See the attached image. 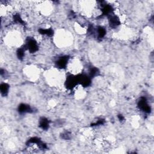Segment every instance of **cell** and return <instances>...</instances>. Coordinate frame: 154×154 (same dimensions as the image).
<instances>
[{"instance_id": "7", "label": "cell", "mask_w": 154, "mask_h": 154, "mask_svg": "<svg viewBox=\"0 0 154 154\" xmlns=\"http://www.w3.org/2000/svg\"><path fill=\"white\" fill-rule=\"evenodd\" d=\"M18 111L20 114H26L32 113L33 112V109L29 105L22 103L18 106Z\"/></svg>"}, {"instance_id": "17", "label": "cell", "mask_w": 154, "mask_h": 154, "mask_svg": "<svg viewBox=\"0 0 154 154\" xmlns=\"http://www.w3.org/2000/svg\"><path fill=\"white\" fill-rule=\"evenodd\" d=\"M118 119L120 122H122L125 120V117H123V116H122V115H118Z\"/></svg>"}, {"instance_id": "4", "label": "cell", "mask_w": 154, "mask_h": 154, "mask_svg": "<svg viewBox=\"0 0 154 154\" xmlns=\"http://www.w3.org/2000/svg\"><path fill=\"white\" fill-rule=\"evenodd\" d=\"M78 84H80L84 87H89L91 84V78L89 75L86 74H80L77 75Z\"/></svg>"}, {"instance_id": "15", "label": "cell", "mask_w": 154, "mask_h": 154, "mask_svg": "<svg viewBox=\"0 0 154 154\" xmlns=\"http://www.w3.org/2000/svg\"><path fill=\"white\" fill-rule=\"evenodd\" d=\"M105 121L104 119H100L99 120H97V122H95L94 123L92 124V126H99V125H103Z\"/></svg>"}, {"instance_id": "14", "label": "cell", "mask_w": 154, "mask_h": 154, "mask_svg": "<svg viewBox=\"0 0 154 154\" xmlns=\"http://www.w3.org/2000/svg\"><path fill=\"white\" fill-rule=\"evenodd\" d=\"M13 21L14 22H15L17 24H22L24 25L25 24V22L23 21V19L21 18V16L18 14H16L13 16Z\"/></svg>"}, {"instance_id": "2", "label": "cell", "mask_w": 154, "mask_h": 154, "mask_svg": "<svg viewBox=\"0 0 154 154\" xmlns=\"http://www.w3.org/2000/svg\"><path fill=\"white\" fill-rule=\"evenodd\" d=\"M138 107L144 113L149 114L151 111V108L145 97H141L138 101Z\"/></svg>"}, {"instance_id": "1", "label": "cell", "mask_w": 154, "mask_h": 154, "mask_svg": "<svg viewBox=\"0 0 154 154\" xmlns=\"http://www.w3.org/2000/svg\"><path fill=\"white\" fill-rule=\"evenodd\" d=\"M25 47L30 53H35L39 50V45L37 41L33 38H29L27 39Z\"/></svg>"}, {"instance_id": "10", "label": "cell", "mask_w": 154, "mask_h": 154, "mask_svg": "<svg viewBox=\"0 0 154 154\" xmlns=\"http://www.w3.org/2000/svg\"><path fill=\"white\" fill-rule=\"evenodd\" d=\"M0 90H1V93L2 95L4 96L7 95L9 90V85L5 82L1 83V86H0Z\"/></svg>"}, {"instance_id": "13", "label": "cell", "mask_w": 154, "mask_h": 154, "mask_svg": "<svg viewBox=\"0 0 154 154\" xmlns=\"http://www.w3.org/2000/svg\"><path fill=\"white\" fill-rule=\"evenodd\" d=\"M25 47L24 46V47H21L18 49L17 51H16V55H17V57L19 59V60H22L24 59V57H25Z\"/></svg>"}, {"instance_id": "8", "label": "cell", "mask_w": 154, "mask_h": 154, "mask_svg": "<svg viewBox=\"0 0 154 154\" xmlns=\"http://www.w3.org/2000/svg\"><path fill=\"white\" fill-rule=\"evenodd\" d=\"M49 120L44 117H41L39 120V127L42 129L43 130H47L49 127Z\"/></svg>"}, {"instance_id": "12", "label": "cell", "mask_w": 154, "mask_h": 154, "mask_svg": "<svg viewBox=\"0 0 154 154\" xmlns=\"http://www.w3.org/2000/svg\"><path fill=\"white\" fill-rule=\"evenodd\" d=\"M89 75L90 76V78L92 77H96L99 75L100 74V70L97 69L96 67H94V66H91L89 68Z\"/></svg>"}, {"instance_id": "11", "label": "cell", "mask_w": 154, "mask_h": 154, "mask_svg": "<svg viewBox=\"0 0 154 154\" xmlns=\"http://www.w3.org/2000/svg\"><path fill=\"white\" fill-rule=\"evenodd\" d=\"M39 32L40 34L49 37H51L54 35V31L52 29H40Z\"/></svg>"}, {"instance_id": "16", "label": "cell", "mask_w": 154, "mask_h": 154, "mask_svg": "<svg viewBox=\"0 0 154 154\" xmlns=\"http://www.w3.org/2000/svg\"><path fill=\"white\" fill-rule=\"evenodd\" d=\"M62 138L65 139V140H67V139H69L70 138V134L68 132H66L64 133L62 135Z\"/></svg>"}, {"instance_id": "9", "label": "cell", "mask_w": 154, "mask_h": 154, "mask_svg": "<svg viewBox=\"0 0 154 154\" xmlns=\"http://www.w3.org/2000/svg\"><path fill=\"white\" fill-rule=\"evenodd\" d=\"M96 33L97 34V37L98 39H103L107 33L106 30L105 28H104L103 27L101 26H99L97 27V29H96V30L95 32V33Z\"/></svg>"}, {"instance_id": "6", "label": "cell", "mask_w": 154, "mask_h": 154, "mask_svg": "<svg viewBox=\"0 0 154 154\" xmlns=\"http://www.w3.org/2000/svg\"><path fill=\"white\" fill-rule=\"evenodd\" d=\"M108 21L110 27L112 28H116L120 25V21L118 16L111 14L108 16Z\"/></svg>"}, {"instance_id": "3", "label": "cell", "mask_w": 154, "mask_h": 154, "mask_svg": "<svg viewBox=\"0 0 154 154\" xmlns=\"http://www.w3.org/2000/svg\"><path fill=\"white\" fill-rule=\"evenodd\" d=\"M78 84V80L77 75L75 76L71 75L67 77L65 81V86L68 89H74Z\"/></svg>"}, {"instance_id": "5", "label": "cell", "mask_w": 154, "mask_h": 154, "mask_svg": "<svg viewBox=\"0 0 154 154\" xmlns=\"http://www.w3.org/2000/svg\"><path fill=\"white\" fill-rule=\"evenodd\" d=\"M69 60V56H67V55L62 56V57H60L57 59V60L56 61V62H55L56 66H57V67L61 69H65L67 66Z\"/></svg>"}]
</instances>
